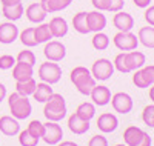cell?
Masks as SVG:
<instances>
[{
  "label": "cell",
  "instance_id": "d6a6232c",
  "mask_svg": "<svg viewBox=\"0 0 154 146\" xmlns=\"http://www.w3.org/2000/svg\"><path fill=\"white\" fill-rule=\"evenodd\" d=\"M17 135H19V143H20V146H37L38 140H40V138L31 135L29 132H28V129L20 131Z\"/></svg>",
  "mask_w": 154,
  "mask_h": 146
},
{
  "label": "cell",
  "instance_id": "bcb514c9",
  "mask_svg": "<svg viewBox=\"0 0 154 146\" xmlns=\"http://www.w3.org/2000/svg\"><path fill=\"white\" fill-rule=\"evenodd\" d=\"M149 99L152 100V103H154V85L152 86H149Z\"/></svg>",
  "mask_w": 154,
  "mask_h": 146
},
{
  "label": "cell",
  "instance_id": "484cf974",
  "mask_svg": "<svg viewBox=\"0 0 154 146\" xmlns=\"http://www.w3.org/2000/svg\"><path fill=\"white\" fill-rule=\"evenodd\" d=\"M53 94H54V91H53V88H51V85L40 82V83H37L35 91L32 92V97L38 103H45V102L49 100V97L53 96Z\"/></svg>",
  "mask_w": 154,
  "mask_h": 146
},
{
  "label": "cell",
  "instance_id": "e575fe53",
  "mask_svg": "<svg viewBox=\"0 0 154 146\" xmlns=\"http://www.w3.org/2000/svg\"><path fill=\"white\" fill-rule=\"evenodd\" d=\"M26 129H28V132L31 135H34L37 138H42L43 132H45V125L42 122H38V120H31Z\"/></svg>",
  "mask_w": 154,
  "mask_h": 146
},
{
  "label": "cell",
  "instance_id": "4316f807",
  "mask_svg": "<svg viewBox=\"0 0 154 146\" xmlns=\"http://www.w3.org/2000/svg\"><path fill=\"white\" fill-rule=\"evenodd\" d=\"M34 37H35V42L37 45L38 43H46L49 42L51 38H54L53 34H51V29H49V25L48 23H38L37 26H34Z\"/></svg>",
  "mask_w": 154,
  "mask_h": 146
},
{
  "label": "cell",
  "instance_id": "7a4b0ae2",
  "mask_svg": "<svg viewBox=\"0 0 154 146\" xmlns=\"http://www.w3.org/2000/svg\"><path fill=\"white\" fill-rule=\"evenodd\" d=\"M66 102L63 99L62 94L54 92L53 96L49 97L48 102H45L43 106V115L46 117L48 122H62L63 118L66 117Z\"/></svg>",
  "mask_w": 154,
  "mask_h": 146
},
{
  "label": "cell",
  "instance_id": "2e32d148",
  "mask_svg": "<svg viewBox=\"0 0 154 146\" xmlns=\"http://www.w3.org/2000/svg\"><path fill=\"white\" fill-rule=\"evenodd\" d=\"M0 132L6 137H14L20 132V123L12 115H2L0 117Z\"/></svg>",
  "mask_w": 154,
  "mask_h": 146
},
{
  "label": "cell",
  "instance_id": "e0dca14e",
  "mask_svg": "<svg viewBox=\"0 0 154 146\" xmlns=\"http://www.w3.org/2000/svg\"><path fill=\"white\" fill-rule=\"evenodd\" d=\"M89 96L96 106H106L111 102V91L105 85H96Z\"/></svg>",
  "mask_w": 154,
  "mask_h": 146
},
{
  "label": "cell",
  "instance_id": "7402d4cb",
  "mask_svg": "<svg viewBox=\"0 0 154 146\" xmlns=\"http://www.w3.org/2000/svg\"><path fill=\"white\" fill-rule=\"evenodd\" d=\"M32 75H34V66H31V65L16 62V65L12 66V78L16 82L29 80V78H32Z\"/></svg>",
  "mask_w": 154,
  "mask_h": 146
},
{
  "label": "cell",
  "instance_id": "ffe728a7",
  "mask_svg": "<svg viewBox=\"0 0 154 146\" xmlns=\"http://www.w3.org/2000/svg\"><path fill=\"white\" fill-rule=\"evenodd\" d=\"M25 16H26V19L31 22V23H43L45 19H46V11L42 8L40 2H35V3H31L26 6V9H25Z\"/></svg>",
  "mask_w": 154,
  "mask_h": 146
},
{
  "label": "cell",
  "instance_id": "7dc6e473",
  "mask_svg": "<svg viewBox=\"0 0 154 146\" xmlns=\"http://www.w3.org/2000/svg\"><path fill=\"white\" fill-rule=\"evenodd\" d=\"M114 146H126L125 143H117V144H114Z\"/></svg>",
  "mask_w": 154,
  "mask_h": 146
},
{
  "label": "cell",
  "instance_id": "8d00e7d4",
  "mask_svg": "<svg viewBox=\"0 0 154 146\" xmlns=\"http://www.w3.org/2000/svg\"><path fill=\"white\" fill-rule=\"evenodd\" d=\"M14 65H16V57H12L9 54L0 56V69H2V71L12 69V66H14Z\"/></svg>",
  "mask_w": 154,
  "mask_h": 146
},
{
  "label": "cell",
  "instance_id": "9a60e30c",
  "mask_svg": "<svg viewBox=\"0 0 154 146\" xmlns=\"http://www.w3.org/2000/svg\"><path fill=\"white\" fill-rule=\"evenodd\" d=\"M97 128L100 132L103 134H109V132H114L119 128V118L116 117L112 112H103L100 114L97 118Z\"/></svg>",
  "mask_w": 154,
  "mask_h": 146
},
{
  "label": "cell",
  "instance_id": "ee69618b",
  "mask_svg": "<svg viewBox=\"0 0 154 146\" xmlns=\"http://www.w3.org/2000/svg\"><path fill=\"white\" fill-rule=\"evenodd\" d=\"M22 0H0L2 6H11V5H16V3H20Z\"/></svg>",
  "mask_w": 154,
  "mask_h": 146
},
{
  "label": "cell",
  "instance_id": "ab89813d",
  "mask_svg": "<svg viewBox=\"0 0 154 146\" xmlns=\"http://www.w3.org/2000/svg\"><path fill=\"white\" fill-rule=\"evenodd\" d=\"M93 6L97 9V11H108V6H109V0H91Z\"/></svg>",
  "mask_w": 154,
  "mask_h": 146
},
{
  "label": "cell",
  "instance_id": "44dd1931",
  "mask_svg": "<svg viewBox=\"0 0 154 146\" xmlns=\"http://www.w3.org/2000/svg\"><path fill=\"white\" fill-rule=\"evenodd\" d=\"M68 128L72 134L75 135H83L89 131V122L88 120H83L82 117H79L75 112L71 114L68 117Z\"/></svg>",
  "mask_w": 154,
  "mask_h": 146
},
{
  "label": "cell",
  "instance_id": "6da1fadb",
  "mask_svg": "<svg viewBox=\"0 0 154 146\" xmlns=\"http://www.w3.org/2000/svg\"><path fill=\"white\" fill-rule=\"evenodd\" d=\"M69 80L82 96H89L93 88L97 85L94 77L91 75V71L86 66H75L69 74Z\"/></svg>",
  "mask_w": 154,
  "mask_h": 146
},
{
  "label": "cell",
  "instance_id": "f1b7e54d",
  "mask_svg": "<svg viewBox=\"0 0 154 146\" xmlns=\"http://www.w3.org/2000/svg\"><path fill=\"white\" fill-rule=\"evenodd\" d=\"M75 114L82 117L83 120H91V118L96 115V105L91 103V102H83L80 103L79 106H77V109H75Z\"/></svg>",
  "mask_w": 154,
  "mask_h": 146
},
{
  "label": "cell",
  "instance_id": "83f0119b",
  "mask_svg": "<svg viewBox=\"0 0 154 146\" xmlns=\"http://www.w3.org/2000/svg\"><path fill=\"white\" fill-rule=\"evenodd\" d=\"M72 28L75 32L79 34H89V28H88V20H86V12L80 11L72 17Z\"/></svg>",
  "mask_w": 154,
  "mask_h": 146
},
{
  "label": "cell",
  "instance_id": "8992f818",
  "mask_svg": "<svg viewBox=\"0 0 154 146\" xmlns=\"http://www.w3.org/2000/svg\"><path fill=\"white\" fill-rule=\"evenodd\" d=\"M91 75L94 77V80L96 82H106L109 80V78L112 77L114 74V65L111 60L108 59H97L93 66H91Z\"/></svg>",
  "mask_w": 154,
  "mask_h": 146
},
{
  "label": "cell",
  "instance_id": "277c9868",
  "mask_svg": "<svg viewBox=\"0 0 154 146\" xmlns=\"http://www.w3.org/2000/svg\"><path fill=\"white\" fill-rule=\"evenodd\" d=\"M123 141L126 146H151L152 140L148 135V132L140 129L139 126H128L123 131Z\"/></svg>",
  "mask_w": 154,
  "mask_h": 146
},
{
  "label": "cell",
  "instance_id": "cb8c5ba5",
  "mask_svg": "<svg viewBox=\"0 0 154 146\" xmlns=\"http://www.w3.org/2000/svg\"><path fill=\"white\" fill-rule=\"evenodd\" d=\"M2 14L8 22H17L22 19V16L25 14V8L23 3H16L11 6H2Z\"/></svg>",
  "mask_w": 154,
  "mask_h": 146
},
{
  "label": "cell",
  "instance_id": "5b68a950",
  "mask_svg": "<svg viewBox=\"0 0 154 146\" xmlns=\"http://www.w3.org/2000/svg\"><path fill=\"white\" fill-rule=\"evenodd\" d=\"M38 78L48 85H56L62 78V68L56 62H45L38 66Z\"/></svg>",
  "mask_w": 154,
  "mask_h": 146
},
{
  "label": "cell",
  "instance_id": "9c48e42d",
  "mask_svg": "<svg viewBox=\"0 0 154 146\" xmlns=\"http://www.w3.org/2000/svg\"><path fill=\"white\" fill-rule=\"evenodd\" d=\"M133 83L136 85V88H140V89L152 86L154 85V65L142 66L140 69L134 71Z\"/></svg>",
  "mask_w": 154,
  "mask_h": 146
},
{
  "label": "cell",
  "instance_id": "ac0fdd59",
  "mask_svg": "<svg viewBox=\"0 0 154 146\" xmlns=\"http://www.w3.org/2000/svg\"><path fill=\"white\" fill-rule=\"evenodd\" d=\"M112 25L117 28V31L126 32V31H131L133 29L134 19H133L131 14H128V12L119 11V12H116L114 17H112Z\"/></svg>",
  "mask_w": 154,
  "mask_h": 146
},
{
  "label": "cell",
  "instance_id": "f6af8a7d",
  "mask_svg": "<svg viewBox=\"0 0 154 146\" xmlns=\"http://www.w3.org/2000/svg\"><path fill=\"white\" fill-rule=\"evenodd\" d=\"M56 146H79V144L74 143V141H71V140H62V141H59Z\"/></svg>",
  "mask_w": 154,
  "mask_h": 146
},
{
  "label": "cell",
  "instance_id": "74e56055",
  "mask_svg": "<svg viewBox=\"0 0 154 146\" xmlns=\"http://www.w3.org/2000/svg\"><path fill=\"white\" fill-rule=\"evenodd\" d=\"M88 146H108V140L102 134H97V135H93L91 138H89Z\"/></svg>",
  "mask_w": 154,
  "mask_h": 146
},
{
  "label": "cell",
  "instance_id": "4dcf8cb0",
  "mask_svg": "<svg viewBox=\"0 0 154 146\" xmlns=\"http://www.w3.org/2000/svg\"><path fill=\"white\" fill-rule=\"evenodd\" d=\"M91 45L94 49L97 51H105L108 49L109 46V37L103 32V31H100V32H94L93 38H91Z\"/></svg>",
  "mask_w": 154,
  "mask_h": 146
},
{
  "label": "cell",
  "instance_id": "52a82bcc",
  "mask_svg": "<svg viewBox=\"0 0 154 146\" xmlns=\"http://www.w3.org/2000/svg\"><path fill=\"white\" fill-rule=\"evenodd\" d=\"M112 43L114 46L117 48L119 51L122 52H130V51H134L137 49L139 46V38L136 34H133L131 31H126V32H122L119 31L112 37Z\"/></svg>",
  "mask_w": 154,
  "mask_h": 146
},
{
  "label": "cell",
  "instance_id": "836d02e7",
  "mask_svg": "<svg viewBox=\"0 0 154 146\" xmlns=\"http://www.w3.org/2000/svg\"><path fill=\"white\" fill-rule=\"evenodd\" d=\"M16 62H20V63H26V65H31V66H34L35 65V54L32 51H29V49H23V51H20L19 54H17V57H16Z\"/></svg>",
  "mask_w": 154,
  "mask_h": 146
},
{
  "label": "cell",
  "instance_id": "b9f144b4",
  "mask_svg": "<svg viewBox=\"0 0 154 146\" xmlns=\"http://www.w3.org/2000/svg\"><path fill=\"white\" fill-rule=\"evenodd\" d=\"M133 3L137 6V8H142V9H146L149 5H151V0H133Z\"/></svg>",
  "mask_w": 154,
  "mask_h": 146
},
{
  "label": "cell",
  "instance_id": "7c38bea8",
  "mask_svg": "<svg viewBox=\"0 0 154 146\" xmlns=\"http://www.w3.org/2000/svg\"><path fill=\"white\" fill-rule=\"evenodd\" d=\"M45 125V132L42 135V140L46 144H57L63 138V129L57 122H46Z\"/></svg>",
  "mask_w": 154,
  "mask_h": 146
},
{
  "label": "cell",
  "instance_id": "60d3db41",
  "mask_svg": "<svg viewBox=\"0 0 154 146\" xmlns=\"http://www.w3.org/2000/svg\"><path fill=\"white\" fill-rule=\"evenodd\" d=\"M143 17H145V20H146V23H148L149 26H154V5H149V6L146 8Z\"/></svg>",
  "mask_w": 154,
  "mask_h": 146
},
{
  "label": "cell",
  "instance_id": "d590c367",
  "mask_svg": "<svg viewBox=\"0 0 154 146\" xmlns=\"http://www.w3.org/2000/svg\"><path fill=\"white\" fill-rule=\"evenodd\" d=\"M142 120L146 126L149 128H154V103L152 105H148L143 108L142 111Z\"/></svg>",
  "mask_w": 154,
  "mask_h": 146
},
{
  "label": "cell",
  "instance_id": "d4e9b609",
  "mask_svg": "<svg viewBox=\"0 0 154 146\" xmlns=\"http://www.w3.org/2000/svg\"><path fill=\"white\" fill-rule=\"evenodd\" d=\"M139 43L148 49H154V26H142L137 32Z\"/></svg>",
  "mask_w": 154,
  "mask_h": 146
},
{
  "label": "cell",
  "instance_id": "1f68e13d",
  "mask_svg": "<svg viewBox=\"0 0 154 146\" xmlns=\"http://www.w3.org/2000/svg\"><path fill=\"white\" fill-rule=\"evenodd\" d=\"M19 38L23 46L26 48H34L37 46L35 37H34V26H29V28H25L22 32H19Z\"/></svg>",
  "mask_w": 154,
  "mask_h": 146
},
{
  "label": "cell",
  "instance_id": "8fae6325",
  "mask_svg": "<svg viewBox=\"0 0 154 146\" xmlns=\"http://www.w3.org/2000/svg\"><path fill=\"white\" fill-rule=\"evenodd\" d=\"M123 62H125L126 74L128 72H134V71L140 69L142 66H145L146 56L143 54V52L134 49V51H130V52H123Z\"/></svg>",
  "mask_w": 154,
  "mask_h": 146
},
{
  "label": "cell",
  "instance_id": "f35d334b",
  "mask_svg": "<svg viewBox=\"0 0 154 146\" xmlns=\"http://www.w3.org/2000/svg\"><path fill=\"white\" fill-rule=\"evenodd\" d=\"M125 6V0H109L108 12H119Z\"/></svg>",
  "mask_w": 154,
  "mask_h": 146
},
{
  "label": "cell",
  "instance_id": "ba28073f",
  "mask_svg": "<svg viewBox=\"0 0 154 146\" xmlns=\"http://www.w3.org/2000/svg\"><path fill=\"white\" fill-rule=\"evenodd\" d=\"M43 56L48 62H62L66 56V46L63 45L62 42L59 40H49L45 43V48H43Z\"/></svg>",
  "mask_w": 154,
  "mask_h": 146
},
{
  "label": "cell",
  "instance_id": "603a6c76",
  "mask_svg": "<svg viewBox=\"0 0 154 146\" xmlns=\"http://www.w3.org/2000/svg\"><path fill=\"white\" fill-rule=\"evenodd\" d=\"M72 3V0H40L42 8L46 11V14H54L66 9Z\"/></svg>",
  "mask_w": 154,
  "mask_h": 146
},
{
  "label": "cell",
  "instance_id": "d6986e66",
  "mask_svg": "<svg viewBox=\"0 0 154 146\" xmlns=\"http://www.w3.org/2000/svg\"><path fill=\"white\" fill-rule=\"evenodd\" d=\"M49 29H51V34H53L54 38H63L68 31H69V26H68V22L60 17V16H56L49 20Z\"/></svg>",
  "mask_w": 154,
  "mask_h": 146
},
{
  "label": "cell",
  "instance_id": "5bb4252c",
  "mask_svg": "<svg viewBox=\"0 0 154 146\" xmlns=\"http://www.w3.org/2000/svg\"><path fill=\"white\" fill-rule=\"evenodd\" d=\"M19 38V28L14 22H3L0 23V43L11 45Z\"/></svg>",
  "mask_w": 154,
  "mask_h": 146
},
{
  "label": "cell",
  "instance_id": "4fadbf2b",
  "mask_svg": "<svg viewBox=\"0 0 154 146\" xmlns=\"http://www.w3.org/2000/svg\"><path fill=\"white\" fill-rule=\"evenodd\" d=\"M86 20H88L89 32H100V31H103L108 25L106 16L102 11H97V9L86 12Z\"/></svg>",
  "mask_w": 154,
  "mask_h": 146
},
{
  "label": "cell",
  "instance_id": "f546056e",
  "mask_svg": "<svg viewBox=\"0 0 154 146\" xmlns=\"http://www.w3.org/2000/svg\"><path fill=\"white\" fill-rule=\"evenodd\" d=\"M35 86H37V82L34 80V77L29 78V80H25V82H16V92H19L20 96L29 97L35 91Z\"/></svg>",
  "mask_w": 154,
  "mask_h": 146
},
{
  "label": "cell",
  "instance_id": "30bf717a",
  "mask_svg": "<svg viewBox=\"0 0 154 146\" xmlns=\"http://www.w3.org/2000/svg\"><path fill=\"white\" fill-rule=\"evenodd\" d=\"M111 106L116 112L119 114H130L134 108V102L128 92H116L111 96Z\"/></svg>",
  "mask_w": 154,
  "mask_h": 146
},
{
  "label": "cell",
  "instance_id": "7bdbcfd3",
  "mask_svg": "<svg viewBox=\"0 0 154 146\" xmlns=\"http://www.w3.org/2000/svg\"><path fill=\"white\" fill-rule=\"evenodd\" d=\"M6 96H8V92H6V86H5L3 83H0V103H2V102L6 99Z\"/></svg>",
  "mask_w": 154,
  "mask_h": 146
},
{
  "label": "cell",
  "instance_id": "3957f363",
  "mask_svg": "<svg viewBox=\"0 0 154 146\" xmlns=\"http://www.w3.org/2000/svg\"><path fill=\"white\" fill-rule=\"evenodd\" d=\"M8 106H9L11 115L17 118V120H25L32 112V105L29 99L20 96L19 92H12V94L8 96Z\"/></svg>",
  "mask_w": 154,
  "mask_h": 146
}]
</instances>
